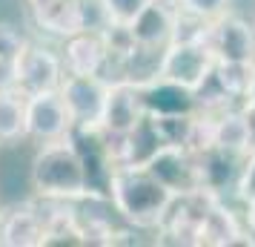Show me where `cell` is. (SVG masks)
I'll return each mask as SVG.
<instances>
[{"instance_id": "obj_9", "label": "cell", "mask_w": 255, "mask_h": 247, "mask_svg": "<svg viewBox=\"0 0 255 247\" xmlns=\"http://www.w3.org/2000/svg\"><path fill=\"white\" fill-rule=\"evenodd\" d=\"M143 167L149 173H155L178 196H189V193H198V190H207L204 178H201L198 155L184 150V147H161Z\"/></svg>"}, {"instance_id": "obj_19", "label": "cell", "mask_w": 255, "mask_h": 247, "mask_svg": "<svg viewBox=\"0 0 255 247\" xmlns=\"http://www.w3.org/2000/svg\"><path fill=\"white\" fill-rule=\"evenodd\" d=\"M26 43H29V40H26L12 23H3V20H0V63L14 66V60L20 58V52L26 49Z\"/></svg>"}, {"instance_id": "obj_2", "label": "cell", "mask_w": 255, "mask_h": 247, "mask_svg": "<svg viewBox=\"0 0 255 247\" xmlns=\"http://www.w3.org/2000/svg\"><path fill=\"white\" fill-rule=\"evenodd\" d=\"M32 190L43 201H81L95 193L89 164L81 147L75 144V132L60 141L40 144L32 158Z\"/></svg>"}, {"instance_id": "obj_20", "label": "cell", "mask_w": 255, "mask_h": 247, "mask_svg": "<svg viewBox=\"0 0 255 247\" xmlns=\"http://www.w3.org/2000/svg\"><path fill=\"white\" fill-rule=\"evenodd\" d=\"M235 193L241 196V201L255 199V147L244 158V170H241V178H238V190Z\"/></svg>"}, {"instance_id": "obj_1", "label": "cell", "mask_w": 255, "mask_h": 247, "mask_svg": "<svg viewBox=\"0 0 255 247\" xmlns=\"http://www.w3.org/2000/svg\"><path fill=\"white\" fill-rule=\"evenodd\" d=\"M112 210L138 230H161L181 199L143 164H115L106 181Z\"/></svg>"}, {"instance_id": "obj_17", "label": "cell", "mask_w": 255, "mask_h": 247, "mask_svg": "<svg viewBox=\"0 0 255 247\" xmlns=\"http://www.w3.org/2000/svg\"><path fill=\"white\" fill-rule=\"evenodd\" d=\"M181 14L192 17V20H201V23H209L221 14H227L230 9V0H175Z\"/></svg>"}, {"instance_id": "obj_14", "label": "cell", "mask_w": 255, "mask_h": 247, "mask_svg": "<svg viewBox=\"0 0 255 247\" xmlns=\"http://www.w3.org/2000/svg\"><path fill=\"white\" fill-rule=\"evenodd\" d=\"M215 115V147L235 155H250L255 147V124L247 109H218Z\"/></svg>"}, {"instance_id": "obj_6", "label": "cell", "mask_w": 255, "mask_h": 247, "mask_svg": "<svg viewBox=\"0 0 255 247\" xmlns=\"http://www.w3.org/2000/svg\"><path fill=\"white\" fill-rule=\"evenodd\" d=\"M75 132V121L60 89L26 95V138L37 144L60 141Z\"/></svg>"}, {"instance_id": "obj_15", "label": "cell", "mask_w": 255, "mask_h": 247, "mask_svg": "<svg viewBox=\"0 0 255 247\" xmlns=\"http://www.w3.org/2000/svg\"><path fill=\"white\" fill-rule=\"evenodd\" d=\"M32 17L40 29H46L52 35H60L63 40L69 35L83 32L81 0H49L46 6L32 9Z\"/></svg>"}, {"instance_id": "obj_5", "label": "cell", "mask_w": 255, "mask_h": 247, "mask_svg": "<svg viewBox=\"0 0 255 247\" xmlns=\"http://www.w3.org/2000/svg\"><path fill=\"white\" fill-rule=\"evenodd\" d=\"M204 43L209 46L215 63H255V26L230 12L204 26Z\"/></svg>"}, {"instance_id": "obj_8", "label": "cell", "mask_w": 255, "mask_h": 247, "mask_svg": "<svg viewBox=\"0 0 255 247\" xmlns=\"http://www.w3.org/2000/svg\"><path fill=\"white\" fill-rule=\"evenodd\" d=\"M63 78H66L63 58L40 43H26L20 58L14 60V86L26 95L60 89Z\"/></svg>"}, {"instance_id": "obj_12", "label": "cell", "mask_w": 255, "mask_h": 247, "mask_svg": "<svg viewBox=\"0 0 255 247\" xmlns=\"http://www.w3.org/2000/svg\"><path fill=\"white\" fill-rule=\"evenodd\" d=\"M46 242L43 207L23 204L0 216V245L6 247H37Z\"/></svg>"}, {"instance_id": "obj_21", "label": "cell", "mask_w": 255, "mask_h": 247, "mask_svg": "<svg viewBox=\"0 0 255 247\" xmlns=\"http://www.w3.org/2000/svg\"><path fill=\"white\" fill-rule=\"evenodd\" d=\"M244 109L250 112V118L255 121V66H253V75H250V86L244 92Z\"/></svg>"}, {"instance_id": "obj_11", "label": "cell", "mask_w": 255, "mask_h": 247, "mask_svg": "<svg viewBox=\"0 0 255 247\" xmlns=\"http://www.w3.org/2000/svg\"><path fill=\"white\" fill-rule=\"evenodd\" d=\"M63 66L72 75H104L109 66V49L101 32L83 29L78 35H69L63 43Z\"/></svg>"}, {"instance_id": "obj_18", "label": "cell", "mask_w": 255, "mask_h": 247, "mask_svg": "<svg viewBox=\"0 0 255 247\" xmlns=\"http://www.w3.org/2000/svg\"><path fill=\"white\" fill-rule=\"evenodd\" d=\"M101 3H104V12L109 17V23L129 26L152 0H101Z\"/></svg>"}, {"instance_id": "obj_3", "label": "cell", "mask_w": 255, "mask_h": 247, "mask_svg": "<svg viewBox=\"0 0 255 247\" xmlns=\"http://www.w3.org/2000/svg\"><path fill=\"white\" fill-rule=\"evenodd\" d=\"M212 69H215V58H212L209 46L204 43V29H201V32H192V35H175L172 43H166L161 49L155 75L195 92L212 75Z\"/></svg>"}, {"instance_id": "obj_13", "label": "cell", "mask_w": 255, "mask_h": 247, "mask_svg": "<svg viewBox=\"0 0 255 247\" xmlns=\"http://www.w3.org/2000/svg\"><path fill=\"white\" fill-rule=\"evenodd\" d=\"M247 242V230H244L241 219L227 207L224 196H215L209 201V207L201 216L198 224V245H212V247H227Z\"/></svg>"}, {"instance_id": "obj_7", "label": "cell", "mask_w": 255, "mask_h": 247, "mask_svg": "<svg viewBox=\"0 0 255 247\" xmlns=\"http://www.w3.org/2000/svg\"><path fill=\"white\" fill-rule=\"evenodd\" d=\"M146 118L143 104V86L135 78H115L109 81L106 109L101 121V132L106 135H129Z\"/></svg>"}, {"instance_id": "obj_10", "label": "cell", "mask_w": 255, "mask_h": 247, "mask_svg": "<svg viewBox=\"0 0 255 247\" xmlns=\"http://www.w3.org/2000/svg\"><path fill=\"white\" fill-rule=\"evenodd\" d=\"M178 20H181V9H178L175 0H152L129 23V32H132V37L140 49L161 52L178 35Z\"/></svg>"}, {"instance_id": "obj_16", "label": "cell", "mask_w": 255, "mask_h": 247, "mask_svg": "<svg viewBox=\"0 0 255 247\" xmlns=\"http://www.w3.org/2000/svg\"><path fill=\"white\" fill-rule=\"evenodd\" d=\"M26 138V92L17 86L0 89V144H17Z\"/></svg>"}, {"instance_id": "obj_4", "label": "cell", "mask_w": 255, "mask_h": 247, "mask_svg": "<svg viewBox=\"0 0 255 247\" xmlns=\"http://www.w3.org/2000/svg\"><path fill=\"white\" fill-rule=\"evenodd\" d=\"M60 95L69 106V115L75 121V132H95L101 130L109 95V78L104 75H72L60 83Z\"/></svg>"}]
</instances>
